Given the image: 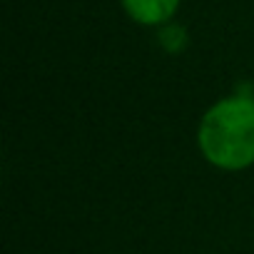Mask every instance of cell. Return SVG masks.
Segmentation results:
<instances>
[{"mask_svg":"<svg viewBox=\"0 0 254 254\" xmlns=\"http://www.w3.org/2000/svg\"><path fill=\"white\" fill-rule=\"evenodd\" d=\"M197 145L202 157L227 172L254 165V95L237 92L217 100L199 120Z\"/></svg>","mask_w":254,"mask_h":254,"instance_id":"obj_1","label":"cell"},{"mask_svg":"<svg viewBox=\"0 0 254 254\" xmlns=\"http://www.w3.org/2000/svg\"><path fill=\"white\" fill-rule=\"evenodd\" d=\"M122 8L140 25H160L162 28L175 18L180 0H122Z\"/></svg>","mask_w":254,"mask_h":254,"instance_id":"obj_2","label":"cell"},{"mask_svg":"<svg viewBox=\"0 0 254 254\" xmlns=\"http://www.w3.org/2000/svg\"><path fill=\"white\" fill-rule=\"evenodd\" d=\"M160 45H162V50H167L170 55H177V53H182L185 48H187V43H190V35H187V30L182 28V25H172V23H167V25H162L160 28Z\"/></svg>","mask_w":254,"mask_h":254,"instance_id":"obj_3","label":"cell"}]
</instances>
